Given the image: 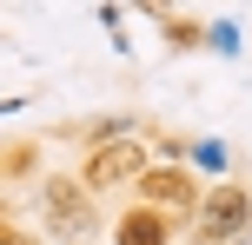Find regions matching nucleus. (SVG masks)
<instances>
[{
    "label": "nucleus",
    "mask_w": 252,
    "mask_h": 245,
    "mask_svg": "<svg viewBox=\"0 0 252 245\" xmlns=\"http://www.w3.org/2000/svg\"><path fill=\"white\" fill-rule=\"evenodd\" d=\"M133 179H146V153H139V139H106V146H93V159H87V186H133Z\"/></svg>",
    "instance_id": "obj_1"
},
{
    "label": "nucleus",
    "mask_w": 252,
    "mask_h": 245,
    "mask_svg": "<svg viewBox=\"0 0 252 245\" xmlns=\"http://www.w3.org/2000/svg\"><path fill=\"white\" fill-rule=\"evenodd\" d=\"M246 212H252V199L239 192V186H219L213 206H206V219H199V239H206V245H219L226 232H239V225H246Z\"/></svg>",
    "instance_id": "obj_2"
},
{
    "label": "nucleus",
    "mask_w": 252,
    "mask_h": 245,
    "mask_svg": "<svg viewBox=\"0 0 252 245\" xmlns=\"http://www.w3.org/2000/svg\"><path fill=\"white\" fill-rule=\"evenodd\" d=\"M113 245H166V212H126Z\"/></svg>",
    "instance_id": "obj_3"
},
{
    "label": "nucleus",
    "mask_w": 252,
    "mask_h": 245,
    "mask_svg": "<svg viewBox=\"0 0 252 245\" xmlns=\"http://www.w3.org/2000/svg\"><path fill=\"white\" fill-rule=\"evenodd\" d=\"M139 186H146V199H153V206H179V212L192 206V179H186V172H146Z\"/></svg>",
    "instance_id": "obj_4"
},
{
    "label": "nucleus",
    "mask_w": 252,
    "mask_h": 245,
    "mask_svg": "<svg viewBox=\"0 0 252 245\" xmlns=\"http://www.w3.org/2000/svg\"><path fill=\"white\" fill-rule=\"evenodd\" d=\"M47 206H53V219H66V225H87V206H80V199L66 192V179H53V186H47Z\"/></svg>",
    "instance_id": "obj_5"
},
{
    "label": "nucleus",
    "mask_w": 252,
    "mask_h": 245,
    "mask_svg": "<svg viewBox=\"0 0 252 245\" xmlns=\"http://www.w3.org/2000/svg\"><path fill=\"white\" fill-rule=\"evenodd\" d=\"M0 245H40V239H27V232H0Z\"/></svg>",
    "instance_id": "obj_6"
}]
</instances>
